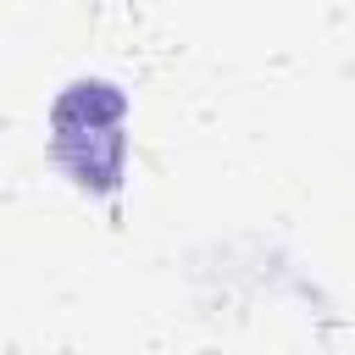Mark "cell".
<instances>
[{
	"label": "cell",
	"instance_id": "6da1fadb",
	"mask_svg": "<svg viewBox=\"0 0 355 355\" xmlns=\"http://www.w3.org/2000/svg\"><path fill=\"white\" fill-rule=\"evenodd\" d=\"M50 161L89 200H111L128 178V94L111 78H72L50 100Z\"/></svg>",
	"mask_w": 355,
	"mask_h": 355
}]
</instances>
